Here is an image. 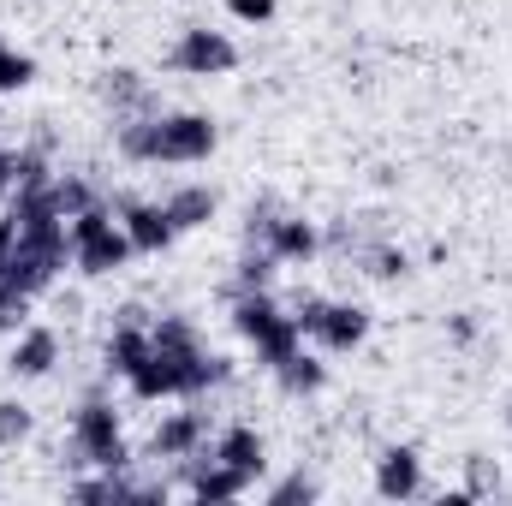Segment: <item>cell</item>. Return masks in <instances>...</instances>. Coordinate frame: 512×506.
<instances>
[{"instance_id": "24", "label": "cell", "mask_w": 512, "mask_h": 506, "mask_svg": "<svg viewBox=\"0 0 512 506\" xmlns=\"http://www.w3.org/2000/svg\"><path fill=\"white\" fill-rule=\"evenodd\" d=\"M322 310H328V298H322V292H304V298L292 304V322H298L304 334H316V328H322Z\"/></svg>"}, {"instance_id": "25", "label": "cell", "mask_w": 512, "mask_h": 506, "mask_svg": "<svg viewBox=\"0 0 512 506\" xmlns=\"http://www.w3.org/2000/svg\"><path fill=\"white\" fill-rule=\"evenodd\" d=\"M405 268H411L405 251H370V274H376V280H399Z\"/></svg>"}, {"instance_id": "9", "label": "cell", "mask_w": 512, "mask_h": 506, "mask_svg": "<svg viewBox=\"0 0 512 506\" xmlns=\"http://www.w3.org/2000/svg\"><path fill=\"white\" fill-rule=\"evenodd\" d=\"M310 340H322V352H352V346L370 340V310H364V304H334V298H328L322 328H316Z\"/></svg>"}, {"instance_id": "7", "label": "cell", "mask_w": 512, "mask_h": 506, "mask_svg": "<svg viewBox=\"0 0 512 506\" xmlns=\"http://www.w3.org/2000/svg\"><path fill=\"white\" fill-rule=\"evenodd\" d=\"M376 495L382 501H417L423 495V459L417 447H387L376 459Z\"/></svg>"}, {"instance_id": "1", "label": "cell", "mask_w": 512, "mask_h": 506, "mask_svg": "<svg viewBox=\"0 0 512 506\" xmlns=\"http://www.w3.org/2000/svg\"><path fill=\"white\" fill-rule=\"evenodd\" d=\"M221 143V131L209 114H126L120 120V155L126 161H167V167H191L209 161Z\"/></svg>"}, {"instance_id": "6", "label": "cell", "mask_w": 512, "mask_h": 506, "mask_svg": "<svg viewBox=\"0 0 512 506\" xmlns=\"http://www.w3.org/2000/svg\"><path fill=\"white\" fill-rule=\"evenodd\" d=\"M191 465V501H203V506H215V501H239V495H251L256 489V477L251 471H233V465H221L215 453H191L185 459Z\"/></svg>"}, {"instance_id": "19", "label": "cell", "mask_w": 512, "mask_h": 506, "mask_svg": "<svg viewBox=\"0 0 512 506\" xmlns=\"http://www.w3.org/2000/svg\"><path fill=\"white\" fill-rule=\"evenodd\" d=\"M48 197H54V209H60L66 221H72V215H84L90 203H102V197H96V191H90V185H84L78 173H54V185H48Z\"/></svg>"}, {"instance_id": "5", "label": "cell", "mask_w": 512, "mask_h": 506, "mask_svg": "<svg viewBox=\"0 0 512 506\" xmlns=\"http://www.w3.org/2000/svg\"><path fill=\"white\" fill-rule=\"evenodd\" d=\"M114 215H120V227H126V239H131V251H137V256H161L167 245H173V239H179L161 203H137V197H114Z\"/></svg>"}, {"instance_id": "13", "label": "cell", "mask_w": 512, "mask_h": 506, "mask_svg": "<svg viewBox=\"0 0 512 506\" xmlns=\"http://www.w3.org/2000/svg\"><path fill=\"white\" fill-rule=\"evenodd\" d=\"M161 209H167L173 233H191V227H209V221H215V191H209V185H179Z\"/></svg>"}, {"instance_id": "12", "label": "cell", "mask_w": 512, "mask_h": 506, "mask_svg": "<svg viewBox=\"0 0 512 506\" xmlns=\"http://www.w3.org/2000/svg\"><path fill=\"white\" fill-rule=\"evenodd\" d=\"M268 251L280 256V262H310V256L322 251V233L304 215H280L274 233H268Z\"/></svg>"}, {"instance_id": "3", "label": "cell", "mask_w": 512, "mask_h": 506, "mask_svg": "<svg viewBox=\"0 0 512 506\" xmlns=\"http://www.w3.org/2000/svg\"><path fill=\"white\" fill-rule=\"evenodd\" d=\"M72 465H96V471H126L131 465V447L126 435H120V411L102 399V393H90L84 405H78V417H72Z\"/></svg>"}, {"instance_id": "28", "label": "cell", "mask_w": 512, "mask_h": 506, "mask_svg": "<svg viewBox=\"0 0 512 506\" xmlns=\"http://www.w3.org/2000/svg\"><path fill=\"white\" fill-rule=\"evenodd\" d=\"M12 179H18V149L0 143V197H12Z\"/></svg>"}, {"instance_id": "11", "label": "cell", "mask_w": 512, "mask_h": 506, "mask_svg": "<svg viewBox=\"0 0 512 506\" xmlns=\"http://www.w3.org/2000/svg\"><path fill=\"white\" fill-rule=\"evenodd\" d=\"M209 453H215L221 465H233V471H251V477H262V465H268V447H262V435H256L251 423H233V429H221Z\"/></svg>"}, {"instance_id": "8", "label": "cell", "mask_w": 512, "mask_h": 506, "mask_svg": "<svg viewBox=\"0 0 512 506\" xmlns=\"http://www.w3.org/2000/svg\"><path fill=\"white\" fill-rule=\"evenodd\" d=\"M203 441H209V417H203V411H173V417L155 429L149 459H191V453H203Z\"/></svg>"}, {"instance_id": "18", "label": "cell", "mask_w": 512, "mask_h": 506, "mask_svg": "<svg viewBox=\"0 0 512 506\" xmlns=\"http://www.w3.org/2000/svg\"><path fill=\"white\" fill-rule=\"evenodd\" d=\"M274 268H280V256L268 251V245H245V256H239V280H233V292H268V286H274Z\"/></svg>"}, {"instance_id": "20", "label": "cell", "mask_w": 512, "mask_h": 506, "mask_svg": "<svg viewBox=\"0 0 512 506\" xmlns=\"http://www.w3.org/2000/svg\"><path fill=\"white\" fill-rule=\"evenodd\" d=\"M465 495H471V501L501 495V465H495V459H483V453H471V459H465Z\"/></svg>"}, {"instance_id": "23", "label": "cell", "mask_w": 512, "mask_h": 506, "mask_svg": "<svg viewBox=\"0 0 512 506\" xmlns=\"http://www.w3.org/2000/svg\"><path fill=\"white\" fill-rule=\"evenodd\" d=\"M316 495H322V489H316V483H310V477H304V471H298V477H286V483H274V489H268V501H274V506H292V501H316Z\"/></svg>"}, {"instance_id": "22", "label": "cell", "mask_w": 512, "mask_h": 506, "mask_svg": "<svg viewBox=\"0 0 512 506\" xmlns=\"http://www.w3.org/2000/svg\"><path fill=\"white\" fill-rule=\"evenodd\" d=\"M30 441V405L0 399V447H24Z\"/></svg>"}, {"instance_id": "10", "label": "cell", "mask_w": 512, "mask_h": 506, "mask_svg": "<svg viewBox=\"0 0 512 506\" xmlns=\"http://www.w3.org/2000/svg\"><path fill=\"white\" fill-rule=\"evenodd\" d=\"M54 364H60V334H54V328H24V334L12 340V352H6V370L24 376V381L48 376Z\"/></svg>"}, {"instance_id": "4", "label": "cell", "mask_w": 512, "mask_h": 506, "mask_svg": "<svg viewBox=\"0 0 512 506\" xmlns=\"http://www.w3.org/2000/svg\"><path fill=\"white\" fill-rule=\"evenodd\" d=\"M233 66H239V48H233L221 30H209V24L185 30L179 48H173V72H191V78H221V72H233Z\"/></svg>"}, {"instance_id": "2", "label": "cell", "mask_w": 512, "mask_h": 506, "mask_svg": "<svg viewBox=\"0 0 512 506\" xmlns=\"http://www.w3.org/2000/svg\"><path fill=\"white\" fill-rule=\"evenodd\" d=\"M66 233H72V268L90 274V280L126 268L131 256H137L126 239V227H120V215H114V203H90L84 215L66 221Z\"/></svg>"}, {"instance_id": "27", "label": "cell", "mask_w": 512, "mask_h": 506, "mask_svg": "<svg viewBox=\"0 0 512 506\" xmlns=\"http://www.w3.org/2000/svg\"><path fill=\"white\" fill-rule=\"evenodd\" d=\"M12 251H18V215L6 209V215H0V268L12 262Z\"/></svg>"}, {"instance_id": "14", "label": "cell", "mask_w": 512, "mask_h": 506, "mask_svg": "<svg viewBox=\"0 0 512 506\" xmlns=\"http://www.w3.org/2000/svg\"><path fill=\"white\" fill-rule=\"evenodd\" d=\"M251 346H256V364L280 370V364H286V358L304 346V328L292 322V310H280V316H274V322H268V328H262V334L251 340Z\"/></svg>"}, {"instance_id": "29", "label": "cell", "mask_w": 512, "mask_h": 506, "mask_svg": "<svg viewBox=\"0 0 512 506\" xmlns=\"http://www.w3.org/2000/svg\"><path fill=\"white\" fill-rule=\"evenodd\" d=\"M507 429H512V405H507Z\"/></svg>"}, {"instance_id": "15", "label": "cell", "mask_w": 512, "mask_h": 506, "mask_svg": "<svg viewBox=\"0 0 512 506\" xmlns=\"http://www.w3.org/2000/svg\"><path fill=\"white\" fill-rule=\"evenodd\" d=\"M149 352H155L149 322H120V328H114V340H108V376H131Z\"/></svg>"}, {"instance_id": "17", "label": "cell", "mask_w": 512, "mask_h": 506, "mask_svg": "<svg viewBox=\"0 0 512 506\" xmlns=\"http://www.w3.org/2000/svg\"><path fill=\"white\" fill-rule=\"evenodd\" d=\"M274 381H280L286 393H322V381H328V364H322V358H310V352L298 346V352H292V358L274 370Z\"/></svg>"}, {"instance_id": "16", "label": "cell", "mask_w": 512, "mask_h": 506, "mask_svg": "<svg viewBox=\"0 0 512 506\" xmlns=\"http://www.w3.org/2000/svg\"><path fill=\"white\" fill-rule=\"evenodd\" d=\"M274 316H280L274 292H233V328H239L245 340H256V334H262Z\"/></svg>"}, {"instance_id": "21", "label": "cell", "mask_w": 512, "mask_h": 506, "mask_svg": "<svg viewBox=\"0 0 512 506\" xmlns=\"http://www.w3.org/2000/svg\"><path fill=\"white\" fill-rule=\"evenodd\" d=\"M36 78V60L30 54H18V48H6L0 42V96H12V90H24Z\"/></svg>"}, {"instance_id": "26", "label": "cell", "mask_w": 512, "mask_h": 506, "mask_svg": "<svg viewBox=\"0 0 512 506\" xmlns=\"http://www.w3.org/2000/svg\"><path fill=\"white\" fill-rule=\"evenodd\" d=\"M227 12H233L239 24H268V18H274V0H227Z\"/></svg>"}]
</instances>
